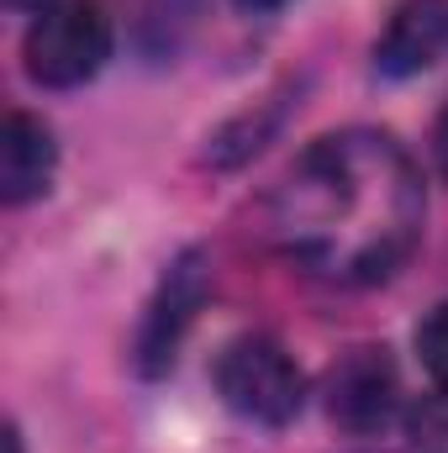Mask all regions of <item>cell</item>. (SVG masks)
Instances as JSON below:
<instances>
[{
    "label": "cell",
    "instance_id": "cell-7",
    "mask_svg": "<svg viewBox=\"0 0 448 453\" xmlns=\"http://www.w3.org/2000/svg\"><path fill=\"white\" fill-rule=\"evenodd\" d=\"M53 174H58V137H53V127L32 111H11L5 132H0V201L11 211L32 206L37 196H48Z\"/></svg>",
    "mask_w": 448,
    "mask_h": 453
},
{
    "label": "cell",
    "instance_id": "cell-2",
    "mask_svg": "<svg viewBox=\"0 0 448 453\" xmlns=\"http://www.w3.org/2000/svg\"><path fill=\"white\" fill-rule=\"evenodd\" d=\"M212 385H217V395H222V406L232 417H243L253 427H269V433L290 427L306 411V395H312L306 369L296 364V353L269 333H243V338L227 342L217 353V364H212Z\"/></svg>",
    "mask_w": 448,
    "mask_h": 453
},
{
    "label": "cell",
    "instance_id": "cell-9",
    "mask_svg": "<svg viewBox=\"0 0 448 453\" xmlns=\"http://www.w3.org/2000/svg\"><path fill=\"white\" fill-rule=\"evenodd\" d=\"M417 364H422L428 385L448 395V301H438V306L417 322Z\"/></svg>",
    "mask_w": 448,
    "mask_h": 453
},
{
    "label": "cell",
    "instance_id": "cell-14",
    "mask_svg": "<svg viewBox=\"0 0 448 453\" xmlns=\"http://www.w3.org/2000/svg\"><path fill=\"white\" fill-rule=\"evenodd\" d=\"M5 5H11V11H42L48 0H5Z\"/></svg>",
    "mask_w": 448,
    "mask_h": 453
},
{
    "label": "cell",
    "instance_id": "cell-13",
    "mask_svg": "<svg viewBox=\"0 0 448 453\" xmlns=\"http://www.w3.org/2000/svg\"><path fill=\"white\" fill-rule=\"evenodd\" d=\"M5 453H21V427H16V422L5 427Z\"/></svg>",
    "mask_w": 448,
    "mask_h": 453
},
{
    "label": "cell",
    "instance_id": "cell-3",
    "mask_svg": "<svg viewBox=\"0 0 448 453\" xmlns=\"http://www.w3.org/2000/svg\"><path fill=\"white\" fill-rule=\"evenodd\" d=\"M116 48L106 0H48L32 11L21 37V69L37 90H80L90 85Z\"/></svg>",
    "mask_w": 448,
    "mask_h": 453
},
{
    "label": "cell",
    "instance_id": "cell-11",
    "mask_svg": "<svg viewBox=\"0 0 448 453\" xmlns=\"http://www.w3.org/2000/svg\"><path fill=\"white\" fill-rule=\"evenodd\" d=\"M433 164H438V174L448 180V106L433 121Z\"/></svg>",
    "mask_w": 448,
    "mask_h": 453
},
{
    "label": "cell",
    "instance_id": "cell-1",
    "mask_svg": "<svg viewBox=\"0 0 448 453\" xmlns=\"http://www.w3.org/2000/svg\"><path fill=\"white\" fill-rule=\"evenodd\" d=\"M422 226V169L406 142L380 127H343L317 137L285 169L269 201L274 248L328 285L390 280L417 253Z\"/></svg>",
    "mask_w": 448,
    "mask_h": 453
},
{
    "label": "cell",
    "instance_id": "cell-10",
    "mask_svg": "<svg viewBox=\"0 0 448 453\" xmlns=\"http://www.w3.org/2000/svg\"><path fill=\"white\" fill-rule=\"evenodd\" d=\"M406 438H412L406 453H448V395L444 390H433L422 406H412Z\"/></svg>",
    "mask_w": 448,
    "mask_h": 453
},
{
    "label": "cell",
    "instance_id": "cell-8",
    "mask_svg": "<svg viewBox=\"0 0 448 453\" xmlns=\"http://www.w3.org/2000/svg\"><path fill=\"white\" fill-rule=\"evenodd\" d=\"M290 111H296V85H280L274 96L253 101L248 111H237L232 121H222V127L206 137V164H212V169H237V164H248L253 153H264V148L280 137V127L290 121Z\"/></svg>",
    "mask_w": 448,
    "mask_h": 453
},
{
    "label": "cell",
    "instance_id": "cell-5",
    "mask_svg": "<svg viewBox=\"0 0 448 453\" xmlns=\"http://www.w3.org/2000/svg\"><path fill=\"white\" fill-rule=\"evenodd\" d=\"M328 422L348 438H375L401 411V369L385 342H359L337 358L322 380Z\"/></svg>",
    "mask_w": 448,
    "mask_h": 453
},
{
    "label": "cell",
    "instance_id": "cell-4",
    "mask_svg": "<svg viewBox=\"0 0 448 453\" xmlns=\"http://www.w3.org/2000/svg\"><path fill=\"white\" fill-rule=\"evenodd\" d=\"M206 301H212V258L201 248L174 253L158 290L148 296V311H143L137 338H132V369L143 380H164L180 364V348L196 333Z\"/></svg>",
    "mask_w": 448,
    "mask_h": 453
},
{
    "label": "cell",
    "instance_id": "cell-6",
    "mask_svg": "<svg viewBox=\"0 0 448 453\" xmlns=\"http://www.w3.org/2000/svg\"><path fill=\"white\" fill-rule=\"evenodd\" d=\"M448 58V0H401L375 37L380 80H417Z\"/></svg>",
    "mask_w": 448,
    "mask_h": 453
},
{
    "label": "cell",
    "instance_id": "cell-12",
    "mask_svg": "<svg viewBox=\"0 0 448 453\" xmlns=\"http://www.w3.org/2000/svg\"><path fill=\"white\" fill-rule=\"evenodd\" d=\"M243 16H274V11H285L290 0H232Z\"/></svg>",
    "mask_w": 448,
    "mask_h": 453
}]
</instances>
